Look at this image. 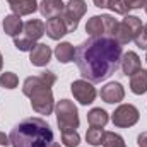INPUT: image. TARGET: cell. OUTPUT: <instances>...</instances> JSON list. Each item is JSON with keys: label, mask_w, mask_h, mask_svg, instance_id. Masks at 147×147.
I'll return each instance as SVG.
<instances>
[{"label": "cell", "mask_w": 147, "mask_h": 147, "mask_svg": "<svg viewBox=\"0 0 147 147\" xmlns=\"http://www.w3.org/2000/svg\"><path fill=\"white\" fill-rule=\"evenodd\" d=\"M14 45H16V48L17 50H21V51H31L33 48H34V41H31L29 38H26L24 34H19V36L14 38Z\"/></svg>", "instance_id": "cell-25"}, {"label": "cell", "mask_w": 147, "mask_h": 147, "mask_svg": "<svg viewBox=\"0 0 147 147\" xmlns=\"http://www.w3.org/2000/svg\"><path fill=\"white\" fill-rule=\"evenodd\" d=\"M22 92L31 99L33 110L39 115H51L55 110V99L51 92V86H48L39 75L28 77L22 84Z\"/></svg>", "instance_id": "cell-3"}, {"label": "cell", "mask_w": 147, "mask_h": 147, "mask_svg": "<svg viewBox=\"0 0 147 147\" xmlns=\"http://www.w3.org/2000/svg\"><path fill=\"white\" fill-rule=\"evenodd\" d=\"M130 91L139 96L147 91V70L140 69L139 72L130 75Z\"/></svg>", "instance_id": "cell-18"}, {"label": "cell", "mask_w": 147, "mask_h": 147, "mask_svg": "<svg viewBox=\"0 0 147 147\" xmlns=\"http://www.w3.org/2000/svg\"><path fill=\"white\" fill-rule=\"evenodd\" d=\"M39 77H41L48 86H53V84L57 82V75L51 72V70H43V72H39Z\"/></svg>", "instance_id": "cell-28"}, {"label": "cell", "mask_w": 147, "mask_h": 147, "mask_svg": "<svg viewBox=\"0 0 147 147\" xmlns=\"http://www.w3.org/2000/svg\"><path fill=\"white\" fill-rule=\"evenodd\" d=\"M137 144H139V147H147V132H142L137 137Z\"/></svg>", "instance_id": "cell-30"}, {"label": "cell", "mask_w": 147, "mask_h": 147, "mask_svg": "<svg viewBox=\"0 0 147 147\" xmlns=\"http://www.w3.org/2000/svg\"><path fill=\"white\" fill-rule=\"evenodd\" d=\"M51 55H53V51H51V48H50L48 45H45V43H36L34 48L29 51V60H31V63L36 65V67H45V65H48Z\"/></svg>", "instance_id": "cell-11"}, {"label": "cell", "mask_w": 147, "mask_h": 147, "mask_svg": "<svg viewBox=\"0 0 147 147\" xmlns=\"http://www.w3.org/2000/svg\"><path fill=\"white\" fill-rule=\"evenodd\" d=\"M2 67H3V57H2V53H0V70H2Z\"/></svg>", "instance_id": "cell-33"}, {"label": "cell", "mask_w": 147, "mask_h": 147, "mask_svg": "<svg viewBox=\"0 0 147 147\" xmlns=\"http://www.w3.org/2000/svg\"><path fill=\"white\" fill-rule=\"evenodd\" d=\"M118 26V21L111 16H92L86 24V33L91 38L108 36L113 38V33Z\"/></svg>", "instance_id": "cell-6"}, {"label": "cell", "mask_w": 147, "mask_h": 147, "mask_svg": "<svg viewBox=\"0 0 147 147\" xmlns=\"http://www.w3.org/2000/svg\"><path fill=\"white\" fill-rule=\"evenodd\" d=\"M92 2L99 9H108V3H110V0H92Z\"/></svg>", "instance_id": "cell-31"}, {"label": "cell", "mask_w": 147, "mask_h": 147, "mask_svg": "<svg viewBox=\"0 0 147 147\" xmlns=\"http://www.w3.org/2000/svg\"><path fill=\"white\" fill-rule=\"evenodd\" d=\"M9 5L12 9V14H16L19 17L36 12L38 7H39L36 0H12V2H9Z\"/></svg>", "instance_id": "cell-15"}, {"label": "cell", "mask_w": 147, "mask_h": 147, "mask_svg": "<svg viewBox=\"0 0 147 147\" xmlns=\"http://www.w3.org/2000/svg\"><path fill=\"white\" fill-rule=\"evenodd\" d=\"M50 147H62V146H60V144H57V142H53V144H51Z\"/></svg>", "instance_id": "cell-34"}, {"label": "cell", "mask_w": 147, "mask_h": 147, "mask_svg": "<svg viewBox=\"0 0 147 147\" xmlns=\"http://www.w3.org/2000/svg\"><path fill=\"white\" fill-rule=\"evenodd\" d=\"M22 28H24V24H22L19 16H16V14L5 16V19H3V31H5V34L16 38L22 33Z\"/></svg>", "instance_id": "cell-17"}, {"label": "cell", "mask_w": 147, "mask_h": 147, "mask_svg": "<svg viewBox=\"0 0 147 147\" xmlns=\"http://www.w3.org/2000/svg\"><path fill=\"white\" fill-rule=\"evenodd\" d=\"M108 9L113 10L115 14H120V16H127V12H128V7L125 5V0H110Z\"/></svg>", "instance_id": "cell-26"}, {"label": "cell", "mask_w": 147, "mask_h": 147, "mask_svg": "<svg viewBox=\"0 0 147 147\" xmlns=\"http://www.w3.org/2000/svg\"><path fill=\"white\" fill-rule=\"evenodd\" d=\"M9 140L12 147H50L53 130L43 118H24L12 128Z\"/></svg>", "instance_id": "cell-2"}, {"label": "cell", "mask_w": 147, "mask_h": 147, "mask_svg": "<svg viewBox=\"0 0 147 147\" xmlns=\"http://www.w3.org/2000/svg\"><path fill=\"white\" fill-rule=\"evenodd\" d=\"M110 116L108 113L101 108H92V110L87 113V123L89 127H94V128H103L106 123H108Z\"/></svg>", "instance_id": "cell-20"}, {"label": "cell", "mask_w": 147, "mask_h": 147, "mask_svg": "<svg viewBox=\"0 0 147 147\" xmlns=\"http://www.w3.org/2000/svg\"><path fill=\"white\" fill-rule=\"evenodd\" d=\"M70 91H72L74 98H75L80 105H84V106L94 103L96 94H98L96 89H94V86H92V82H89V80H86V79L74 80L72 86H70Z\"/></svg>", "instance_id": "cell-9"}, {"label": "cell", "mask_w": 147, "mask_h": 147, "mask_svg": "<svg viewBox=\"0 0 147 147\" xmlns=\"http://www.w3.org/2000/svg\"><path fill=\"white\" fill-rule=\"evenodd\" d=\"M55 113H57V123H58L60 132L79 128V111L72 101L60 99L55 105Z\"/></svg>", "instance_id": "cell-4"}, {"label": "cell", "mask_w": 147, "mask_h": 147, "mask_svg": "<svg viewBox=\"0 0 147 147\" xmlns=\"http://www.w3.org/2000/svg\"><path fill=\"white\" fill-rule=\"evenodd\" d=\"M121 45L113 38H89L75 48V63L80 75L89 82H103L118 70Z\"/></svg>", "instance_id": "cell-1"}, {"label": "cell", "mask_w": 147, "mask_h": 147, "mask_svg": "<svg viewBox=\"0 0 147 147\" xmlns=\"http://www.w3.org/2000/svg\"><path fill=\"white\" fill-rule=\"evenodd\" d=\"M103 137H105V130L103 128H94V127H91L89 130H87V134H86V140H87V144H91V146L98 147L103 144Z\"/></svg>", "instance_id": "cell-22"}, {"label": "cell", "mask_w": 147, "mask_h": 147, "mask_svg": "<svg viewBox=\"0 0 147 147\" xmlns=\"http://www.w3.org/2000/svg\"><path fill=\"white\" fill-rule=\"evenodd\" d=\"M62 142H63L65 147H77L80 144V135L77 134V130L62 132Z\"/></svg>", "instance_id": "cell-23"}, {"label": "cell", "mask_w": 147, "mask_h": 147, "mask_svg": "<svg viewBox=\"0 0 147 147\" xmlns=\"http://www.w3.org/2000/svg\"><path fill=\"white\" fill-rule=\"evenodd\" d=\"M19 84V79L14 72H3L0 74V86L5 89H16Z\"/></svg>", "instance_id": "cell-24"}, {"label": "cell", "mask_w": 147, "mask_h": 147, "mask_svg": "<svg viewBox=\"0 0 147 147\" xmlns=\"http://www.w3.org/2000/svg\"><path fill=\"white\" fill-rule=\"evenodd\" d=\"M9 144H10V140H9V137H7V135H5V134H3V132H0V146H9Z\"/></svg>", "instance_id": "cell-32"}, {"label": "cell", "mask_w": 147, "mask_h": 147, "mask_svg": "<svg viewBox=\"0 0 147 147\" xmlns=\"http://www.w3.org/2000/svg\"><path fill=\"white\" fill-rule=\"evenodd\" d=\"M103 147H127V144H125V140H123L121 135H118L115 132H105Z\"/></svg>", "instance_id": "cell-21"}, {"label": "cell", "mask_w": 147, "mask_h": 147, "mask_svg": "<svg viewBox=\"0 0 147 147\" xmlns=\"http://www.w3.org/2000/svg\"><path fill=\"white\" fill-rule=\"evenodd\" d=\"M55 57H57V60L60 63H70V62H74V58H75V48H74L70 43L63 41V43H60L55 48Z\"/></svg>", "instance_id": "cell-19"}, {"label": "cell", "mask_w": 147, "mask_h": 147, "mask_svg": "<svg viewBox=\"0 0 147 147\" xmlns=\"http://www.w3.org/2000/svg\"><path fill=\"white\" fill-rule=\"evenodd\" d=\"M144 28H146V29H147V24H146V26H144Z\"/></svg>", "instance_id": "cell-36"}, {"label": "cell", "mask_w": 147, "mask_h": 147, "mask_svg": "<svg viewBox=\"0 0 147 147\" xmlns=\"http://www.w3.org/2000/svg\"><path fill=\"white\" fill-rule=\"evenodd\" d=\"M45 33L51 39H60L65 34H69V29H67V24L63 22L62 16L60 17H53V19H48L46 24H45Z\"/></svg>", "instance_id": "cell-13"}, {"label": "cell", "mask_w": 147, "mask_h": 147, "mask_svg": "<svg viewBox=\"0 0 147 147\" xmlns=\"http://www.w3.org/2000/svg\"><path fill=\"white\" fill-rule=\"evenodd\" d=\"M146 62H147V57H146Z\"/></svg>", "instance_id": "cell-38"}, {"label": "cell", "mask_w": 147, "mask_h": 147, "mask_svg": "<svg viewBox=\"0 0 147 147\" xmlns=\"http://www.w3.org/2000/svg\"><path fill=\"white\" fill-rule=\"evenodd\" d=\"M134 41H135V45H137L140 50H147V29H146V28H142V29H140V33L135 36Z\"/></svg>", "instance_id": "cell-27"}, {"label": "cell", "mask_w": 147, "mask_h": 147, "mask_svg": "<svg viewBox=\"0 0 147 147\" xmlns=\"http://www.w3.org/2000/svg\"><path fill=\"white\" fill-rule=\"evenodd\" d=\"M147 0H125V5L128 7V10L130 9H142V7H146Z\"/></svg>", "instance_id": "cell-29"}, {"label": "cell", "mask_w": 147, "mask_h": 147, "mask_svg": "<svg viewBox=\"0 0 147 147\" xmlns=\"http://www.w3.org/2000/svg\"><path fill=\"white\" fill-rule=\"evenodd\" d=\"M7 2H12V0H7Z\"/></svg>", "instance_id": "cell-37"}, {"label": "cell", "mask_w": 147, "mask_h": 147, "mask_svg": "<svg viewBox=\"0 0 147 147\" xmlns=\"http://www.w3.org/2000/svg\"><path fill=\"white\" fill-rule=\"evenodd\" d=\"M22 34L26 38H29L31 41L36 43L38 39L45 34V24H43V21H39V19H31V21L24 22Z\"/></svg>", "instance_id": "cell-16"}, {"label": "cell", "mask_w": 147, "mask_h": 147, "mask_svg": "<svg viewBox=\"0 0 147 147\" xmlns=\"http://www.w3.org/2000/svg\"><path fill=\"white\" fill-rule=\"evenodd\" d=\"M101 99L108 105H115V103H120L123 101L125 98V89L120 82H108L106 86L101 87V92H99Z\"/></svg>", "instance_id": "cell-10"}, {"label": "cell", "mask_w": 147, "mask_h": 147, "mask_svg": "<svg viewBox=\"0 0 147 147\" xmlns=\"http://www.w3.org/2000/svg\"><path fill=\"white\" fill-rule=\"evenodd\" d=\"M38 10L41 12L43 17L46 19H53V17H60L65 10V3L62 0H43L38 7Z\"/></svg>", "instance_id": "cell-12"}, {"label": "cell", "mask_w": 147, "mask_h": 147, "mask_svg": "<svg viewBox=\"0 0 147 147\" xmlns=\"http://www.w3.org/2000/svg\"><path fill=\"white\" fill-rule=\"evenodd\" d=\"M142 21L137 17V16H127L121 22H118L115 33H113V39L118 43V45H127L130 41H134L135 36L140 33L142 29Z\"/></svg>", "instance_id": "cell-5"}, {"label": "cell", "mask_w": 147, "mask_h": 147, "mask_svg": "<svg viewBox=\"0 0 147 147\" xmlns=\"http://www.w3.org/2000/svg\"><path fill=\"white\" fill-rule=\"evenodd\" d=\"M139 118H140V113H139V110L134 105H120L115 110V113L111 115V121L118 128L134 127L139 121Z\"/></svg>", "instance_id": "cell-8"}, {"label": "cell", "mask_w": 147, "mask_h": 147, "mask_svg": "<svg viewBox=\"0 0 147 147\" xmlns=\"http://www.w3.org/2000/svg\"><path fill=\"white\" fill-rule=\"evenodd\" d=\"M86 10H87V5L84 0H69V3H65V10L62 14V19L67 24L69 33H74L77 29L79 21L82 19Z\"/></svg>", "instance_id": "cell-7"}, {"label": "cell", "mask_w": 147, "mask_h": 147, "mask_svg": "<svg viewBox=\"0 0 147 147\" xmlns=\"http://www.w3.org/2000/svg\"><path fill=\"white\" fill-rule=\"evenodd\" d=\"M120 65H121V70H123V74H125L127 77L134 75L135 72H139V70L142 69V67H140V58H139V55H137L135 51H127V53H123Z\"/></svg>", "instance_id": "cell-14"}, {"label": "cell", "mask_w": 147, "mask_h": 147, "mask_svg": "<svg viewBox=\"0 0 147 147\" xmlns=\"http://www.w3.org/2000/svg\"><path fill=\"white\" fill-rule=\"evenodd\" d=\"M144 9H146V14H147V3H146V7H144Z\"/></svg>", "instance_id": "cell-35"}]
</instances>
